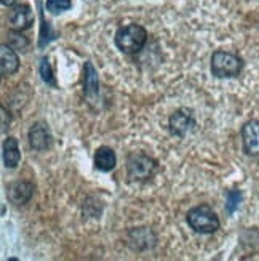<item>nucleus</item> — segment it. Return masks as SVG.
Returning a JSON list of instances; mask_svg holds the SVG:
<instances>
[{"label": "nucleus", "mask_w": 259, "mask_h": 261, "mask_svg": "<svg viewBox=\"0 0 259 261\" xmlns=\"http://www.w3.org/2000/svg\"><path fill=\"white\" fill-rule=\"evenodd\" d=\"M148 42V32L139 24H128L123 26L116 32V45L123 53L134 55L142 50Z\"/></svg>", "instance_id": "obj_1"}, {"label": "nucleus", "mask_w": 259, "mask_h": 261, "mask_svg": "<svg viewBox=\"0 0 259 261\" xmlns=\"http://www.w3.org/2000/svg\"><path fill=\"white\" fill-rule=\"evenodd\" d=\"M157 168L159 162L144 152H133L127 159V172L131 181H148L155 175Z\"/></svg>", "instance_id": "obj_2"}, {"label": "nucleus", "mask_w": 259, "mask_h": 261, "mask_svg": "<svg viewBox=\"0 0 259 261\" xmlns=\"http://www.w3.org/2000/svg\"><path fill=\"white\" fill-rule=\"evenodd\" d=\"M187 224L190 229L200 234H213L219 229V220L216 213L213 212L208 205H198L189 210L187 213Z\"/></svg>", "instance_id": "obj_3"}, {"label": "nucleus", "mask_w": 259, "mask_h": 261, "mask_svg": "<svg viewBox=\"0 0 259 261\" xmlns=\"http://www.w3.org/2000/svg\"><path fill=\"white\" fill-rule=\"evenodd\" d=\"M242 60L229 51H215L211 56V72L219 79L235 77L242 71Z\"/></svg>", "instance_id": "obj_4"}, {"label": "nucleus", "mask_w": 259, "mask_h": 261, "mask_svg": "<svg viewBox=\"0 0 259 261\" xmlns=\"http://www.w3.org/2000/svg\"><path fill=\"white\" fill-rule=\"evenodd\" d=\"M32 22H34L32 10L26 4L13 5V7H11V10L8 11L7 24H8V28L13 32H21V31L29 29Z\"/></svg>", "instance_id": "obj_5"}, {"label": "nucleus", "mask_w": 259, "mask_h": 261, "mask_svg": "<svg viewBox=\"0 0 259 261\" xmlns=\"http://www.w3.org/2000/svg\"><path fill=\"white\" fill-rule=\"evenodd\" d=\"M195 127V119L190 109H178L170 117V132L176 136H186Z\"/></svg>", "instance_id": "obj_6"}, {"label": "nucleus", "mask_w": 259, "mask_h": 261, "mask_svg": "<svg viewBox=\"0 0 259 261\" xmlns=\"http://www.w3.org/2000/svg\"><path fill=\"white\" fill-rule=\"evenodd\" d=\"M34 194V185L29 181H15L7 188V197L15 205H24Z\"/></svg>", "instance_id": "obj_7"}, {"label": "nucleus", "mask_w": 259, "mask_h": 261, "mask_svg": "<svg viewBox=\"0 0 259 261\" xmlns=\"http://www.w3.org/2000/svg\"><path fill=\"white\" fill-rule=\"evenodd\" d=\"M243 149L248 155H259V122L250 120L242 128Z\"/></svg>", "instance_id": "obj_8"}, {"label": "nucleus", "mask_w": 259, "mask_h": 261, "mask_svg": "<svg viewBox=\"0 0 259 261\" xmlns=\"http://www.w3.org/2000/svg\"><path fill=\"white\" fill-rule=\"evenodd\" d=\"M29 144L36 151H45L51 144V133L48 127L42 122L34 123L29 130Z\"/></svg>", "instance_id": "obj_9"}, {"label": "nucleus", "mask_w": 259, "mask_h": 261, "mask_svg": "<svg viewBox=\"0 0 259 261\" xmlns=\"http://www.w3.org/2000/svg\"><path fill=\"white\" fill-rule=\"evenodd\" d=\"M0 67H2V75H11L18 71L19 60L10 45H2L0 47Z\"/></svg>", "instance_id": "obj_10"}, {"label": "nucleus", "mask_w": 259, "mask_h": 261, "mask_svg": "<svg viewBox=\"0 0 259 261\" xmlns=\"http://www.w3.org/2000/svg\"><path fill=\"white\" fill-rule=\"evenodd\" d=\"M117 165V155L110 147H99L95 154V167L101 172H110Z\"/></svg>", "instance_id": "obj_11"}, {"label": "nucleus", "mask_w": 259, "mask_h": 261, "mask_svg": "<svg viewBox=\"0 0 259 261\" xmlns=\"http://www.w3.org/2000/svg\"><path fill=\"white\" fill-rule=\"evenodd\" d=\"M83 90L88 99H93L99 93V81H98V72L93 67L92 63L85 64V77H83Z\"/></svg>", "instance_id": "obj_12"}, {"label": "nucleus", "mask_w": 259, "mask_h": 261, "mask_svg": "<svg viewBox=\"0 0 259 261\" xmlns=\"http://www.w3.org/2000/svg\"><path fill=\"white\" fill-rule=\"evenodd\" d=\"M21 161V152L16 138H7L4 141V164L7 168H15Z\"/></svg>", "instance_id": "obj_13"}, {"label": "nucleus", "mask_w": 259, "mask_h": 261, "mask_svg": "<svg viewBox=\"0 0 259 261\" xmlns=\"http://www.w3.org/2000/svg\"><path fill=\"white\" fill-rule=\"evenodd\" d=\"M71 7H72L71 0H47V10L54 15L63 13V11L69 10Z\"/></svg>", "instance_id": "obj_14"}, {"label": "nucleus", "mask_w": 259, "mask_h": 261, "mask_svg": "<svg viewBox=\"0 0 259 261\" xmlns=\"http://www.w3.org/2000/svg\"><path fill=\"white\" fill-rule=\"evenodd\" d=\"M40 74H42L43 82H47V84L51 85V87H56L54 75H53V71H51L50 63H48L47 58H42V63H40Z\"/></svg>", "instance_id": "obj_15"}, {"label": "nucleus", "mask_w": 259, "mask_h": 261, "mask_svg": "<svg viewBox=\"0 0 259 261\" xmlns=\"http://www.w3.org/2000/svg\"><path fill=\"white\" fill-rule=\"evenodd\" d=\"M10 47L11 48H21V50H24V48H27V45H29V42H27V39L26 37H22L21 34H10Z\"/></svg>", "instance_id": "obj_16"}, {"label": "nucleus", "mask_w": 259, "mask_h": 261, "mask_svg": "<svg viewBox=\"0 0 259 261\" xmlns=\"http://www.w3.org/2000/svg\"><path fill=\"white\" fill-rule=\"evenodd\" d=\"M242 200V194L239 191H231L227 192V212L234 213L235 208L239 207V202Z\"/></svg>", "instance_id": "obj_17"}, {"label": "nucleus", "mask_w": 259, "mask_h": 261, "mask_svg": "<svg viewBox=\"0 0 259 261\" xmlns=\"http://www.w3.org/2000/svg\"><path fill=\"white\" fill-rule=\"evenodd\" d=\"M0 111H2V132L5 133L8 125H10V116H8V112H7V109L4 106L0 108Z\"/></svg>", "instance_id": "obj_18"}, {"label": "nucleus", "mask_w": 259, "mask_h": 261, "mask_svg": "<svg viewBox=\"0 0 259 261\" xmlns=\"http://www.w3.org/2000/svg\"><path fill=\"white\" fill-rule=\"evenodd\" d=\"M0 2H2V5H5V7H13L18 0H0Z\"/></svg>", "instance_id": "obj_19"}]
</instances>
